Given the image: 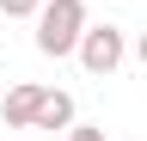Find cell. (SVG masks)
Here are the masks:
<instances>
[{"label": "cell", "mask_w": 147, "mask_h": 141, "mask_svg": "<svg viewBox=\"0 0 147 141\" xmlns=\"http://www.w3.org/2000/svg\"><path fill=\"white\" fill-rule=\"evenodd\" d=\"M80 37H86V6H80V0H43L37 49H43V55H67Z\"/></svg>", "instance_id": "6da1fadb"}, {"label": "cell", "mask_w": 147, "mask_h": 141, "mask_svg": "<svg viewBox=\"0 0 147 141\" xmlns=\"http://www.w3.org/2000/svg\"><path fill=\"white\" fill-rule=\"evenodd\" d=\"M80 55L92 74H110V67L123 61V31H110V25H92L86 37H80Z\"/></svg>", "instance_id": "7a4b0ae2"}, {"label": "cell", "mask_w": 147, "mask_h": 141, "mask_svg": "<svg viewBox=\"0 0 147 141\" xmlns=\"http://www.w3.org/2000/svg\"><path fill=\"white\" fill-rule=\"evenodd\" d=\"M43 98L49 92H37V86H12V92H6V117L12 123H37V117H43Z\"/></svg>", "instance_id": "3957f363"}, {"label": "cell", "mask_w": 147, "mask_h": 141, "mask_svg": "<svg viewBox=\"0 0 147 141\" xmlns=\"http://www.w3.org/2000/svg\"><path fill=\"white\" fill-rule=\"evenodd\" d=\"M67 117H74V98H67V92H49V98H43V117H37V123H43V129H61Z\"/></svg>", "instance_id": "277c9868"}, {"label": "cell", "mask_w": 147, "mask_h": 141, "mask_svg": "<svg viewBox=\"0 0 147 141\" xmlns=\"http://www.w3.org/2000/svg\"><path fill=\"white\" fill-rule=\"evenodd\" d=\"M43 0H0V12H37Z\"/></svg>", "instance_id": "5b68a950"}, {"label": "cell", "mask_w": 147, "mask_h": 141, "mask_svg": "<svg viewBox=\"0 0 147 141\" xmlns=\"http://www.w3.org/2000/svg\"><path fill=\"white\" fill-rule=\"evenodd\" d=\"M74 141H104V135L98 129H74Z\"/></svg>", "instance_id": "8992f818"}, {"label": "cell", "mask_w": 147, "mask_h": 141, "mask_svg": "<svg viewBox=\"0 0 147 141\" xmlns=\"http://www.w3.org/2000/svg\"><path fill=\"white\" fill-rule=\"evenodd\" d=\"M135 55H141V61H147V31H141V43H135Z\"/></svg>", "instance_id": "52a82bcc"}]
</instances>
